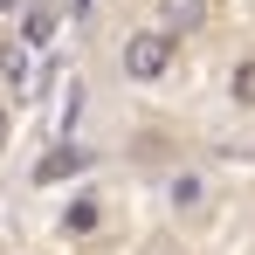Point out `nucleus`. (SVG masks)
Listing matches in <instances>:
<instances>
[{
    "mask_svg": "<svg viewBox=\"0 0 255 255\" xmlns=\"http://www.w3.org/2000/svg\"><path fill=\"white\" fill-rule=\"evenodd\" d=\"M118 69H125L131 83H166L172 76V42L159 28H138V35H125V48H118Z\"/></svg>",
    "mask_w": 255,
    "mask_h": 255,
    "instance_id": "f257e3e1",
    "label": "nucleus"
},
{
    "mask_svg": "<svg viewBox=\"0 0 255 255\" xmlns=\"http://www.w3.org/2000/svg\"><path fill=\"white\" fill-rule=\"evenodd\" d=\"M90 166H97L90 145H55L42 166H35V186H62V179H76V172H90Z\"/></svg>",
    "mask_w": 255,
    "mask_h": 255,
    "instance_id": "f03ea898",
    "label": "nucleus"
},
{
    "mask_svg": "<svg viewBox=\"0 0 255 255\" xmlns=\"http://www.w3.org/2000/svg\"><path fill=\"white\" fill-rule=\"evenodd\" d=\"M207 28V0H159V35L179 42V35H200Z\"/></svg>",
    "mask_w": 255,
    "mask_h": 255,
    "instance_id": "7ed1b4c3",
    "label": "nucleus"
},
{
    "mask_svg": "<svg viewBox=\"0 0 255 255\" xmlns=\"http://www.w3.org/2000/svg\"><path fill=\"white\" fill-rule=\"evenodd\" d=\"M166 200H172V214H200V207H207V172H172Z\"/></svg>",
    "mask_w": 255,
    "mask_h": 255,
    "instance_id": "20e7f679",
    "label": "nucleus"
},
{
    "mask_svg": "<svg viewBox=\"0 0 255 255\" xmlns=\"http://www.w3.org/2000/svg\"><path fill=\"white\" fill-rule=\"evenodd\" d=\"M228 97H235L242 111H255V55H242V62L228 69Z\"/></svg>",
    "mask_w": 255,
    "mask_h": 255,
    "instance_id": "39448f33",
    "label": "nucleus"
},
{
    "mask_svg": "<svg viewBox=\"0 0 255 255\" xmlns=\"http://www.w3.org/2000/svg\"><path fill=\"white\" fill-rule=\"evenodd\" d=\"M21 42H28V48L55 42V7H28V28H21Z\"/></svg>",
    "mask_w": 255,
    "mask_h": 255,
    "instance_id": "423d86ee",
    "label": "nucleus"
},
{
    "mask_svg": "<svg viewBox=\"0 0 255 255\" xmlns=\"http://www.w3.org/2000/svg\"><path fill=\"white\" fill-rule=\"evenodd\" d=\"M76 118H83V83H69V97H62V118H55V131H62V145H69V131H76Z\"/></svg>",
    "mask_w": 255,
    "mask_h": 255,
    "instance_id": "0eeeda50",
    "label": "nucleus"
},
{
    "mask_svg": "<svg viewBox=\"0 0 255 255\" xmlns=\"http://www.w3.org/2000/svg\"><path fill=\"white\" fill-rule=\"evenodd\" d=\"M90 228H97V207L90 200H76V207L62 214V235H90Z\"/></svg>",
    "mask_w": 255,
    "mask_h": 255,
    "instance_id": "6e6552de",
    "label": "nucleus"
},
{
    "mask_svg": "<svg viewBox=\"0 0 255 255\" xmlns=\"http://www.w3.org/2000/svg\"><path fill=\"white\" fill-rule=\"evenodd\" d=\"M0 152H7V111H0Z\"/></svg>",
    "mask_w": 255,
    "mask_h": 255,
    "instance_id": "1a4fd4ad",
    "label": "nucleus"
},
{
    "mask_svg": "<svg viewBox=\"0 0 255 255\" xmlns=\"http://www.w3.org/2000/svg\"><path fill=\"white\" fill-rule=\"evenodd\" d=\"M7 7H14V0H0V14H7Z\"/></svg>",
    "mask_w": 255,
    "mask_h": 255,
    "instance_id": "9d476101",
    "label": "nucleus"
}]
</instances>
